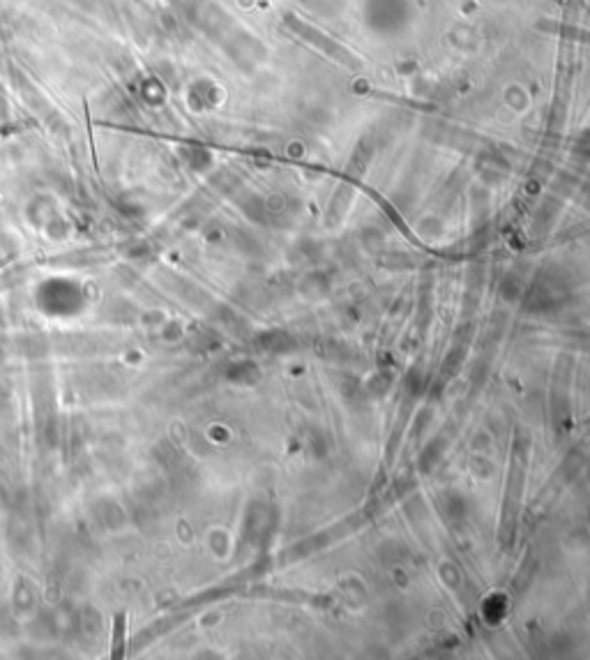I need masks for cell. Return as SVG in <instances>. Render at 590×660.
Instances as JSON below:
<instances>
[{"instance_id": "obj_1", "label": "cell", "mask_w": 590, "mask_h": 660, "mask_svg": "<svg viewBox=\"0 0 590 660\" xmlns=\"http://www.w3.org/2000/svg\"><path fill=\"white\" fill-rule=\"evenodd\" d=\"M123 633H125V612H118L115 624H113V644H111L113 658L123 656Z\"/></svg>"}, {"instance_id": "obj_2", "label": "cell", "mask_w": 590, "mask_h": 660, "mask_svg": "<svg viewBox=\"0 0 590 660\" xmlns=\"http://www.w3.org/2000/svg\"><path fill=\"white\" fill-rule=\"evenodd\" d=\"M76 3H81V5H93V0H76Z\"/></svg>"}]
</instances>
